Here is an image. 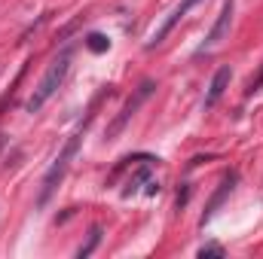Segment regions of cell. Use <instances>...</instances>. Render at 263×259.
I'll list each match as a JSON object with an SVG mask.
<instances>
[{
  "label": "cell",
  "instance_id": "1",
  "mask_svg": "<svg viewBox=\"0 0 263 259\" xmlns=\"http://www.w3.org/2000/svg\"><path fill=\"white\" fill-rule=\"evenodd\" d=\"M67 70H70V52H62L52 64L46 67V73H43V79L37 82V89H34V95L28 98V104H25V110L28 113H37L59 89H62V82H65Z\"/></svg>",
  "mask_w": 263,
  "mask_h": 259
},
{
  "label": "cell",
  "instance_id": "2",
  "mask_svg": "<svg viewBox=\"0 0 263 259\" xmlns=\"http://www.w3.org/2000/svg\"><path fill=\"white\" fill-rule=\"evenodd\" d=\"M80 140H83V128H77L70 137H67V143L62 146V153H59V159L49 165V171H46V177H43V186H40V204H46L52 192L59 189V183L65 180L67 174V165H70V159L77 156V149H80Z\"/></svg>",
  "mask_w": 263,
  "mask_h": 259
},
{
  "label": "cell",
  "instance_id": "3",
  "mask_svg": "<svg viewBox=\"0 0 263 259\" xmlns=\"http://www.w3.org/2000/svg\"><path fill=\"white\" fill-rule=\"evenodd\" d=\"M153 89H156V85H153L150 79H144V82L138 85V92H135L129 101H126V107L120 110V116H117V119L110 122V128H107V140H114V137H117L120 131L126 128V122H129L132 116H135V110H138V107H141V104H144V101L150 98V92H153Z\"/></svg>",
  "mask_w": 263,
  "mask_h": 259
},
{
  "label": "cell",
  "instance_id": "4",
  "mask_svg": "<svg viewBox=\"0 0 263 259\" xmlns=\"http://www.w3.org/2000/svg\"><path fill=\"white\" fill-rule=\"evenodd\" d=\"M233 9H236V0H223V6H220V12H217V21L211 25V31H208V37H205V43L196 49V55H205V52H211L227 34H230V21H233Z\"/></svg>",
  "mask_w": 263,
  "mask_h": 259
},
{
  "label": "cell",
  "instance_id": "5",
  "mask_svg": "<svg viewBox=\"0 0 263 259\" xmlns=\"http://www.w3.org/2000/svg\"><path fill=\"white\" fill-rule=\"evenodd\" d=\"M196 3H199V0H181V3H178V6L172 9V15H168V18H165V21H162V25H159L156 31H153V37H150L147 49H156V46H159V43H162V40H165V37L172 34V28H175V25H178V21H181V18L187 15V9H193Z\"/></svg>",
  "mask_w": 263,
  "mask_h": 259
},
{
  "label": "cell",
  "instance_id": "6",
  "mask_svg": "<svg viewBox=\"0 0 263 259\" xmlns=\"http://www.w3.org/2000/svg\"><path fill=\"white\" fill-rule=\"evenodd\" d=\"M236 180H239V174L236 171H230V174H223V180H220V186H217V192L211 195V201L205 204V210H202V220H199V226H205V223H211V217L217 213V207L227 201V195L236 189Z\"/></svg>",
  "mask_w": 263,
  "mask_h": 259
},
{
  "label": "cell",
  "instance_id": "7",
  "mask_svg": "<svg viewBox=\"0 0 263 259\" xmlns=\"http://www.w3.org/2000/svg\"><path fill=\"white\" fill-rule=\"evenodd\" d=\"M230 76H233L230 67H220V70L214 73V79H211V85H208V95H205V107H214V104L220 101V95H223L227 85H230Z\"/></svg>",
  "mask_w": 263,
  "mask_h": 259
},
{
  "label": "cell",
  "instance_id": "8",
  "mask_svg": "<svg viewBox=\"0 0 263 259\" xmlns=\"http://www.w3.org/2000/svg\"><path fill=\"white\" fill-rule=\"evenodd\" d=\"M98 241H101V226H92V232H89V241H86V244L77 250V256L86 259L89 253H92V250H95V247H98Z\"/></svg>",
  "mask_w": 263,
  "mask_h": 259
},
{
  "label": "cell",
  "instance_id": "9",
  "mask_svg": "<svg viewBox=\"0 0 263 259\" xmlns=\"http://www.w3.org/2000/svg\"><path fill=\"white\" fill-rule=\"evenodd\" d=\"M141 183H150V168H141V171H138V174H135V177L129 180V183H126V189H123V195L129 198V195L135 192L138 186H141Z\"/></svg>",
  "mask_w": 263,
  "mask_h": 259
},
{
  "label": "cell",
  "instance_id": "10",
  "mask_svg": "<svg viewBox=\"0 0 263 259\" xmlns=\"http://www.w3.org/2000/svg\"><path fill=\"white\" fill-rule=\"evenodd\" d=\"M86 46H89L92 52H107V49H110V40H107L104 34H89V37H86Z\"/></svg>",
  "mask_w": 263,
  "mask_h": 259
},
{
  "label": "cell",
  "instance_id": "11",
  "mask_svg": "<svg viewBox=\"0 0 263 259\" xmlns=\"http://www.w3.org/2000/svg\"><path fill=\"white\" fill-rule=\"evenodd\" d=\"M199 256L205 259V256H223V247L220 244H205L202 250H199Z\"/></svg>",
  "mask_w": 263,
  "mask_h": 259
}]
</instances>
